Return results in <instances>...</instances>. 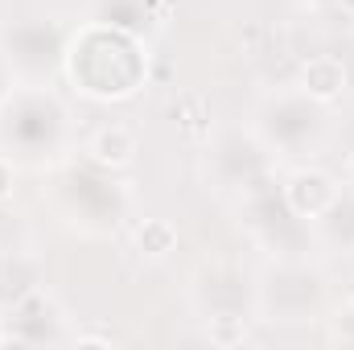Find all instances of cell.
Wrapping results in <instances>:
<instances>
[{
  "label": "cell",
  "instance_id": "obj_1",
  "mask_svg": "<svg viewBox=\"0 0 354 350\" xmlns=\"http://www.w3.org/2000/svg\"><path fill=\"white\" fill-rule=\"evenodd\" d=\"M338 198H342V190L322 169H297L284 185V202L297 219H326Z\"/></svg>",
  "mask_w": 354,
  "mask_h": 350
},
{
  "label": "cell",
  "instance_id": "obj_2",
  "mask_svg": "<svg viewBox=\"0 0 354 350\" xmlns=\"http://www.w3.org/2000/svg\"><path fill=\"white\" fill-rule=\"evenodd\" d=\"M301 91H305V99H313V103H334V99L346 91V66H342V58H334V54H313V58L301 66Z\"/></svg>",
  "mask_w": 354,
  "mask_h": 350
},
{
  "label": "cell",
  "instance_id": "obj_3",
  "mask_svg": "<svg viewBox=\"0 0 354 350\" xmlns=\"http://www.w3.org/2000/svg\"><path fill=\"white\" fill-rule=\"evenodd\" d=\"M87 157L103 169H128L136 157V136L124 124H107L87 140Z\"/></svg>",
  "mask_w": 354,
  "mask_h": 350
},
{
  "label": "cell",
  "instance_id": "obj_4",
  "mask_svg": "<svg viewBox=\"0 0 354 350\" xmlns=\"http://www.w3.org/2000/svg\"><path fill=\"white\" fill-rule=\"evenodd\" d=\"M136 248H140V256H149V260H165L169 252H177L174 223H169V219H145L140 231H136Z\"/></svg>",
  "mask_w": 354,
  "mask_h": 350
},
{
  "label": "cell",
  "instance_id": "obj_5",
  "mask_svg": "<svg viewBox=\"0 0 354 350\" xmlns=\"http://www.w3.org/2000/svg\"><path fill=\"white\" fill-rule=\"evenodd\" d=\"M206 338H210V342H218V347H239V342L248 338V330H243V317H210V330H206Z\"/></svg>",
  "mask_w": 354,
  "mask_h": 350
},
{
  "label": "cell",
  "instance_id": "obj_6",
  "mask_svg": "<svg viewBox=\"0 0 354 350\" xmlns=\"http://www.w3.org/2000/svg\"><path fill=\"white\" fill-rule=\"evenodd\" d=\"M8 194H12V165L0 157V202H8Z\"/></svg>",
  "mask_w": 354,
  "mask_h": 350
},
{
  "label": "cell",
  "instance_id": "obj_7",
  "mask_svg": "<svg viewBox=\"0 0 354 350\" xmlns=\"http://www.w3.org/2000/svg\"><path fill=\"white\" fill-rule=\"evenodd\" d=\"M338 4H342V12H351L354 17V0H338Z\"/></svg>",
  "mask_w": 354,
  "mask_h": 350
}]
</instances>
